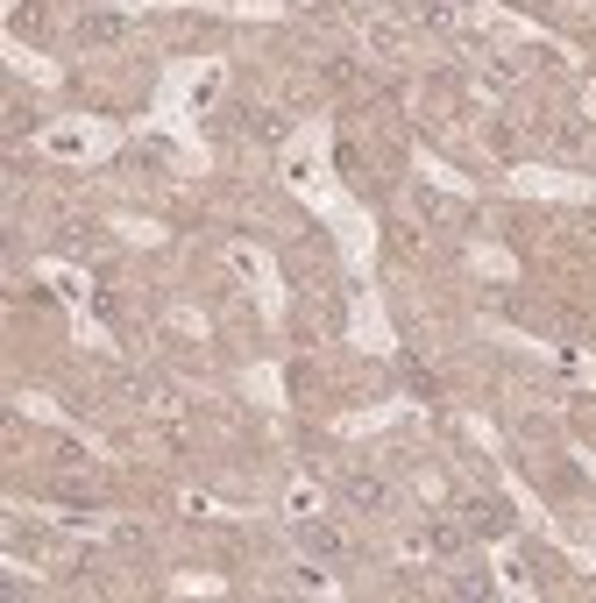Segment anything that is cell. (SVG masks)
<instances>
[{"instance_id": "11", "label": "cell", "mask_w": 596, "mask_h": 603, "mask_svg": "<svg viewBox=\"0 0 596 603\" xmlns=\"http://www.w3.org/2000/svg\"><path fill=\"white\" fill-rule=\"evenodd\" d=\"M50 149H57V157H79L86 135H79V128H57V135H50Z\"/></svg>"}, {"instance_id": "9", "label": "cell", "mask_w": 596, "mask_h": 603, "mask_svg": "<svg viewBox=\"0 0 596 603\" xmlns=\"http://www.w3.org/2000/svg\"><path fill=\"white\" fill-rule=\"evenodd\" d=\"M114 547H121V554H142V547H149V533H142L135 518H121V525H114Z\"/></svg>"}, {"instance_id": "7", "label": "cell", "mask_w": 596, "mask_h": 603, "mask_svg": "<svg viewBox=\"0 0 596 603\" xmlns=\"http://www.w3.org/2000/svg\"><path fill=\"white\" fill-rule=\"evenodd\" d=\"M462 540H469L462 525H426V547H433V554H455Z\"/></svg>"}, {"instance_id": "5", "label": "cell", "mask_w": 596, "mask_h": 603, "mask_svg": "<svg viewBox=\"0 0 596 603\" xmlns=\"http://www.w3.org/2000/svg\"><path fill=\"white\" fill-rule=\"evenodd\" d=\"M79 36H86V43H121V36H128V15H114V8H86V15H79Z\"/></svg>"}, {"instance_id": "3", "label": "cell", "mask_w": 596, "mask_h": 603, "mask_svg": "<svg viewBox=\"0 0 596 603\" xmlns=\"http://www.w3.org/2000/svg\"><path fill=\"white\" fill-rule=\"evenodd\" d=\"M291 533H298V547H306L313 561H341V554H348V540L334 533V525H327L320 511H306V518H291Z\"/></svg>"}, {"instance_id": "6", "label": "cell", "mask_w": 596, "mask_h": 603, "mask_svg": "<svg viewBox=\"0 0 596 603\" xmlns=\"http://www.w3.org/2000/svg\"><path fill=\"white\" fill-rule=\"evenodd\" d=\"M15 36H36V43L50 36V15L36 8V0H15Z\"/></svg>"}, {"instance_id": "12", "label": "cell", "mask_w": 596, "mask_h": 603, "mask_svg": "<svg viewBox=\"0 0 596 603\" xmlns=\"http://www.w3.org/2000/svg\"><path fill=\"white\" fill-rule=\"evenodd\" d=\"M490 149H497V157H511V149H518V135H511L504 121H490Z\"/></svg>"}, {"instance_id": "10", "label": "cell", "mask_w": 596, "mask_h": 603, "mask_svg": "<svg viewBox=\"0 0 596 603\" xmlns=\"http://www.w3.org/2000/svg\"><path fill=\"white\" fill-rule=\"evenodd\" d=\"M57 497H64V504H93V483H86V476H64Z\"/></svg>"}, {"instance_id": "2", "label": "cell", "mask_w": 596, "mask_h": 603, "mask_svg": "<svg viewBox=\"0 0 596 603\" xmlns=\"http://www.w3.org/2000/svg\"><path fill=\"white\" fill-rule=\"evenodd\" d=\"M462 533L469 540H504L511 533V504L504 497H462Z\"/></svg>"}, {"instance_id": "8", "label": "cell", "mask_w": 596, "mask_h": 603, "mask_svg": "<svg viewBox=\"0 0 596 603\" xmlns=\"http://www.w3.org/2000/svg\"><path fill=\"white\" fill-rule=\"evenodd\" d=\"M29 128H36V107H29V100H22V93H15V100H8V135H15V142H22V135H29Z\"/></svg>"}, {"instance_id": "4", "label": "cell", "mask_w": 596, "mask_h": 603, "mask_svg": "<svg viewBox=\"0 0 596 603\" xmlns=\"http://www.w3.org/2000/svg\"><path fill=\"white\" fill-rule=\"evenodd\" d=\"M114 391H121L128 405H149V412L171 405V384H164V376H149V369H114Z\"/></svg>"}, {"instance_id": "1", "label": "cell", "mask_w": 596, "mask_h": 603, "mask_svg": "<svg viewBox=\"0 0 596 603\" xmlns=\"http://www.w3.org/2000/svg\"><path fill=\"white\" fill-rule=\"evenodd\" d=\"M341 504H348L355 518H384V511H391V483L369 476V469H348V476H341Z\"/></svg>"}]
</instances>
